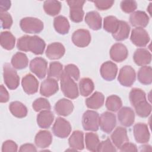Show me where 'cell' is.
Wrapping results in <instances>:
<instances>
[{"instance_id": "1", "label": "cell", "mask_w": 152, "mask_h": 152, "mask_svg": "<svg viewBox=\"0 0 152 152\" xmlns=\"http://www.w3.org/2000/svg\"><path fill=\"white\" fill-rule=\"evenodd\" d=\"M46 44L45 41L37 36H30L25 35L17 40V49L21 51H30L35 55H42L45 50Z\"/></svg>"}, {"instance_id": "2", "label": "cell", "mask_w": 152, "mask_h": 152, "mask_svg": "<svg viewBox=\"0 0 152 152\" xmlns=\"http://www.w3.org/2000/svg\"><path fill=\"white\" fill-rule=\"evenodd\" d=\"M60 80L61 90L65 97L71 99H74L78 97L77 84L71 77L64 71Z\"/></svg>"}, {"instance_id": "3", "label": "cell", "mask_w": 152, "mask_h": 152, "mask_svg": "<svg viewBox=\"0 0 152 152\" xmlns=\"http://www.w3.org/2000/svg\"><path fill=\"white\" fill-rule=\"evenodd\" d=\"M20 26L24 32L30 34L39 33L44 27L43 23L39 18L34 17L22 18L20 22Z\"/></svg>"}, {"instance_id": "4", "label": "cell", "mask_w": 152, "mask_h": 152, "mask_svg": "<svg viewBox=\"0 0 152 152\" xmlns=\"http://www.w3.org/2000/svg\"><path fill=\"white\" fill-rule=\"evenodd\" d=\"M4 83L10 90L16 89L20 84V77L17 71L10 64H5L3 66Z\"/></svg>"}, {"instance_id": "5", "label": "cell", "mask_w": 152, "mask_h": 152, "mask_svg": "<svg viewBox=\"0 0 152 152\" xmlns=\"http://www.w3.org/2000/svg\"><path fill=\"white\" fill-rule=\"evenodd\" d=\"M82 125L86 131H97L99 127V115L94 110L86 111L82 118Z\"/></svg>"}, {"instance_id": "6", "label": "cell", "mask_w": 152, "mask_h": 152, "mask_svg": "<svg viewBox=\"0 0 152 152\" xmlns=\"http://www.w3.org/2000/svg\"><path fill=\"white\" fill-rule=\"evenodd\" d=\"M69 7V18L74 23L82 21L84 15L83 7L85 1L70 0L66 1Z\"/></svg>"}, {"instance_id": "7", "label": "cell", "mask_w": 152, "mask_h": 152, "mask_svg": "<svg viewBox=\"0 0 152 152\" xmlns=\"http://www.w3.org/2000/svg\"><path fill=\"white\" fill-rule=\"evenodd\" d=\"M52 129L55 136L59 138H64L68 137L70 134L71 126L68 121L64 118L59 117L55 120Z\"/></svg>"}, {"instance_id": "8", "label": "cell", "mask_w": 152, "mask_h": 152, "mask_svg": "<svg viewBox=\"0 0 152 152\" xmlns=\"http://www.w3.org/2000/svg\"><path fill=\"white\" fill-rule=\"evenodd\" d=\"M135 78V71L132 67L129 65H125L121 68L118 80L122 86L131 87L134 83Z\"/></svg>"}, {"instance_id": "9", "label": "cell", "mask_w": 152, "mask_h": 152, "mask_svg": "<svg viewBox=\"0 0 152 152\" xmlns=\"http://www.w3.org/2000/svg\"><path fill=\"white\" fill-rule=\"evenodd\" d=\"M130 40L137 47H145L150 42V38L145 29L136 27L131 31Z\"/></svg>"}, {"instance_id": "10", "label": "cell", "mask_w": 152, "mask_h": 152, "mask_svg": "<svg viewBox=\"0 0 152 152\" xmlns=\"http://www.w3.org/2000/svg\"><path fill=\"white\" fill-rule=\"evenodd\" d=\"M116 124L115 114L109 112H104L99 117V125L101 130L107 134L110 133Z\"/></svg>"}, {"instance_id": "11", "label": "cell", "mask_w": 152, "mask_h": 152, "mask_svg": "<svg viewBox=\"0 0 152 152\" xmlns=\"http://www.w3.org/2000/svg\"><path fill=\"white\" fill-rule=\"evenodd\" d=\"M29 68L39 78L43 79L46 74L48 62L44 58L37 57L30 61Z\"/></svg>"}, {"instance_id": "12", "label": "cell", "mask_w": 152, "mask_h": 152, "mask_svg": "<svg viewBox=\"0 0 152 152\" xmlns=\"http://www.w3.org/2000/svg\"><path fill=\"white\" fill-rule=\"evenodd\" d=\"M72 41L75 46L79 48L86 47L91 42L90 33L87 30L78 29L73 33Z\"/></svg>"}, {"instance_id": "13", "label": "cell", "mask_w": 152, "mask_h": 152, "mask_svg": "<svg viewBox=\"0 0 152 152\" xmlns=\"http://www.w3.org/2000/svg\"><path fill=\"white\" fill-rule=\"evenodd\" d=\"M134 136L135 141L140 144L147 142L150 137L148 126L144 123L136 124L133 128Z\"/></svg>"}, {"instance_id": "14", "label": "cell", "mask_w": 152, "mask_h": 152, "mask_svg": "<svg viewBox=\"0 0 152 152\" xmlns=\"http://www.w3.org/2000/svg\"><path fill=\"white\" fill-rule=\"evenodd\" d=\"M109 53L110 58L113 61L121 62L126 59L128 55V51L124 44L116 43L112 45Z\"/></svg>"}, {"instance_id": "15", "label": "cell", "mask_w": 152, "mask_h": 152, "mask_svg": "<svg viewBox=\"0 0 152 152\" xmlns=\"http://www.w3.org/2000/svg\"><path fill=\"white\" fill-rule=\"evenodd\" d=\"M118 119L119 123L124 126H131L135 121V113L129 107H123L118 112Z\"/></svg>"}, {"instance_id": "16", "label": "cell", "mask_w": 152, "mask_h": 152, "mask_svg": "<svg viewBox=\"0 0 152 152\" xmlns=\"http://www.w3.org/2000/svg\"><path fill=\"white\" fill-rule=\"evenodd\" d=\"M59 90L58 81L55 79L48 78L40 86V93L45 97H50L55 94Z\"/></svg>"}, {"instance_id": "17", "label": "cell", "mask_w": 152, "mask_h": 152, "mask_svg": "<svg viewBox=\"0 0 152 152\" xmlns=\"http://www.w3.org/2000/svg\"><path fill=\"white\" fill-rule=\"evenodd\" d=\"M117 72V65L111 61H106L103 63L100 69L102 77L106 81H112L114 80L116 76Z\"/></svg>"}, {"instance_id": "18", "label": "cell", "mask_w": 152, "mask_h": 152, "mask_svg": "<svg viewBox=\"0 0 152 152\" xmlns=\"http://www.w3.org/2000/svg\"><path fill=\"white\" fill-rule=\"evenodd\" d=\"M21 85L25 93L33 94L37 93L38 90L39 81L33 75L28 74L22 78Z\"/></svg>"}, {"instance_id": "19", "label": "cell", "mask_w": 152, "mask_h": 152, "mask_svg": "<svg viewBox=\"0 0 152 152\" xmlns=\"http://www.w3.org/2000/svg\"><path fill=\"white\" fill-rule=\"evenodd\" d=\"M65 52V49L62 43L54 42L48 46L45 53L49 59H58L64 55Z\"/></svg>"}, {"instance_id": "20", "label": "cell", "mask_w": 152, "mask_h": 152, "mask_svg": "<svg viewBox=\"0 0 152 152\" xmlns=\"http://www.w3.org/2000/svg\"><path fill=\"white\" fill-rule=\"evenodd\" d=\"M110 138L113 144L119 149L129 141L126 129L121 126H118L114 130L110 135Z\"/></svg>"}, {"instance_id": "21", "label": "cell", "mask_w": 152, "mask_h": 152, "mask_svg": "<svg viewBox=\"0 0 152 152\" xmlns=\"http://www.w3.org/2000/svg\"><path fill=\"white\" fill-rule=\"evenodd\" d=\"M129 22L134 27L144 28L148 25L149 17L144 11H137L130 15Z\"/></svg>"}, {"instance_id": "22", "label": "cell", "mask_w": 152, "mask_h": 152, "mask_svg": "<svg viewBox=\"0 0 152 152\" xmlns=\"http://www.w3.org/2000/svg\"><path fill=\"white\" fill-rule=\"evenodd\" d=\"M54 109L58 115L66 116L72 112L74 104L71 100L64 98L59 100L55 103Z\"/></svg>"}, {"instance_id": "23", "label": "cell", "mask_w": 152, "mask_h": 152, "mask_svg": "<svg viewBox=\"0 0 152 152\" xmlns=\"http://www.w3.org/2000/svg\"><path fill=\"white\" fill-rule=\"evenodd\" d=\"M134 62L139 66H146L151 61V53L145 48L137 49L133 55Z\"/></svg>"}, {"instance_id": "24", "label": "cell", "mask_w": 152, "mask_h": 152, "mask_svg": "<svg viewBox=\"0 0 152 152\" xmlns=\"http://www.w3.org/2000/svg\"><path fill=\"white\" fill-rule=\"evenodd\" d=\"M52 141V136L49 131L41 130L35 136L34 142L36 146L40 148L48 147Z\"/></svg>"}, {"instance_id": "25", "label": "cell", "mask_w": 152, "mask_h": 152, "mask_svg": "<svg viewBox=\"0 0 152 152\" xmlns=\"http://www.w3.org/2000/svg\"><path fill=\"white\" fill-rule=\"evenodd\" d=\"M54 119V115L50 110H43L37 115V123L42 128H48Z\"/></svg>"}, {"instance_id": "26", "label": "cell", "mask_w": 152, "mask_h": 152, "mask_svg": "<svg viewBox=\"0 0 152 152\" xmlns=\"http://www.w3.org/2000/svg\"><path fill=\"white\" fill-rule=\"evenodd\" d=\"M70 148L75 150H82L84 148V134L81 131H74L68 140Z\"/></svg>"}, {"instance_id": "27", "label": "cell", "mask_w": 152, "mask_h": 152, "mask_svg": "<svg viewBox=\"0 0 152 152\" xmlns=\"http://www.w3.org/2000/svg\"><path fill=\"white\" fill-rule=\"evenodd\" d=\"M85 21L88 27L93 30H100L102 27V17L96 11L87 12L85 17Z\"/></svg>"}, {"instance_id": "28", "label": "cell", "mask_w": 152, "mask_h": 152, "mask_svg": "<svg viewBox=\"0 0 152 152\" xmlns=\"http://www.w3.org/2000/svg\"><path fill=\"white\" fill-rule=\"evenodd\" d=\"M104 101V95L100 92L96 91L86 100V104L89 109H97L103 106Z\"/></svg>"}, {"instance_id": "29", "label": "cell", "mask_w": 152, "mask_h": 152, "mask_svg": "<svg viewBox=\"0 0 152 152\" xmlns=\"http://www.w3.org/2000/svg\"><path fill=\"white\" fill-rule=\"evenodd\" d=\"M53 26L56 31L61 34H67L70 27L67 18L62 15L57 16L54 18Z\"/></svg>"}, {"instance_id": "30", "label": "cell", "mask_w": 152, "mask_h": 152, "mask_svg": "<svg viewBox=\"0 0 152 152\" xmlns=\"http://www.w3.org/2000/svg\"><path fill=\"white\" fill-rule=\"evenodd\" d=\"M130 27L125 21L119 20V24L117 31L112 34V36L117 41H122L126 39L129 34Z\"/></svg>"}, {"instance_id": "31", "label": "cell", "mask_w": 152, "mask_h": 152, "mask_svg": "<svg viewBox=\"0 0 152 152\" xmlns=\"http://www.w3.org/2000/svg\"><path fill=\"white\" fill-rule=\"evenodd\" d=\"M11 62L14 68L17 69H22L27 66L28 60L25 53L22 52H17L12 56Z\"/></svg>"}, {"instance_id": "32", "label": "cell", "mask_w": 152, "mask_h": 152, "mask_svg": "<svg viewBox=\"0 0 152 152\" xmlns=\"http://www.w3.org/2000/svg\"><path fill=\"white\" fill-rule=\"evenodd\" d=\"M9 109L13 116L18 118H23L27 115V109L22 103L15 101L12 102L9 106Z\"/></svg>"}, {"instance_id": "33", "label": "cell", "mask_w": 152, "mask_h": 152, "mask_svg": "<svg viewBox=\"0 0 152 152\" xmlns=\"http://www.w3.org/2000/svg\"><path fill=\"white\" fill-rule=\"evenodd\" d=\"M86 147L88 151H98L99 146L100 144V140L99 136L93 132H87L85 135Z\"/></svg>"}, {"instance_id": "34", "label": "cell", "mask_w": 152, "mask_h": 152, "mask_svg": "<svg viewBox=\"0 0 152 152\" xmlns=\"http://www.w3.org/2000/svg\"><path fill=\"white\" fill-rule=\"evenodd\" d=\"M137 78L142 84L148 85L152 83V69L150 66H143L138 72Z\"/></svg>"}, {"instance_id": "35", "label": "cell", "mask_w": 152, "mask_h": 152, "mask_svg": "<svg viewBox=\"0 0 152 152\" xmlns=\"http://www.w3.org/2000/svg\"><path fill=\"white\" fill-rule=\"evenodd\" d=\"M43 9L48 15L55 16L60 12L61 10V3L58 1H45L43 3Z\"/></svg>"}, {"instance_id": "36", "label": "cell", "mask_w": 152, "mask_h": 152, "mask_svg": "<svg viewBox=\"0 0 152 152\" xmlns=\"http://www.w3.org/2000/svg\"><path fill=\"white\" fill-rule=\"evenodd\" d=\"M15 38L10 31H2L0 36L1 46L6 50H11L14 48Z\"/></svg>"}, {"instance_id": "37", "label": "cell", "mask_w": 152, "mask_h": 152, "mask_svg": "<svg viewBox=\"0 0 152 152\" xmlns=\"http://www.w3.org/2000/svg\"><path fill=\"white\" fill-rule=\"evenodd\" d=\"M79 88L81 96L84 97L88 96L94 90V83L89 78H83L79 81Z\"/></svg>"}, {"instance_id": "38", "label": "cell", "mask_w": 152, "mask_h": 152, "mask_svg": "<svg viewBox=\"0 0 152 152\" xmlns=\"http://www.w3.org/2000/svg\"><path fill=\"white\" fill-rule=\"evenodd\" d=\"M129 98L131 105L134 107L137 104L146 100V94L142 90L134 88L129 93Z\"/></svg>"}, {"instance_id": "39", "label": "cell", "mask_w": 152, "mask_h": 152, "mask_svg": "<svg viewBox=\"0 0 152 152\" xmlns=\"http://www.w3.org/2000/svg\"><path fill=\"white\" fill-rule=\"evenodd\" d=\"M62 65L59 62H52L48 71V77L58 80L63 73Z\"/></svg>"}, {"instance_id": "40", "label": "cell", "mask_w": 152, "mask_h": 152, "mask_svg": "<svg viewBox=\"0 0 152 152\" xmlns=\"http://www.w3.org/2000/svg\"><path fill=\"white\" fill-rule=\"evenodd\" d=\"M119 24V20L114 16L110 15L104 18L103 28L106 31L112 33V34L117 31Z\"/></svg>"}, {"instance_id": "41", "label": "cell", "mask_w": 152, "mask_h": 152, "mask_svg": "<svg viewBox=\"0 0 152 152\" xmlns=\"http://www.w3.org/2000/svg\"><path fill=\"white\" fill-rule=\"evenodd\" d=\"M105 105L107 109L109 110L112 112H117L121 108L122 102L121 99L119 96L116 95H111L107 97Z\"/></svg>"}, {"instance_id": "42", "label": "cell", "mask_w": 152, "mask_h": 152, "mask_svg": "<svg viewBox=\"0 0 152 152\" xmlns=\"http://www.w3.org/2000/svg\"><path fill=\"white\" fill-rule=\"evenodd\" d=\"M134 107L137 115L141 118H147L151 112V106L147 100L137 104Z\"/></svg>"}, {"instance_id": "43", "label": "cell", "mask_w": 152, "mask_h": 152, "mask_svg": "<svg viewBox=\"0 0 152 152\" xmlns=\"http://www.w3.org/2000/svg\"><path fill=\"white\" fill-rule=\"evenodd\" d=\"M32 107L36 112H39L44 109L50 110L51 108L49 102L46 99L43 97L36 99L33 103Z\"/></svg>"}, {"instance_id": "44", "label": "cell", "mask_w": 152, "mask_h": 152, "mask_svg": "<svg viewBox=\"0 0 152 152\" xmlns=\"http://www.w3.org/2000/svg\"><path fill=\"white\" fill-rule=\"evenodd\" d=\"M64 71L75 81H78L79 80L80 70L76 65L74 64H68L65 66Z\"/></svg>"}, {"instance_id": "45", "label": "cell", "mask_w": 152, "mask_h": 152, "mask_svg": "<svg viewBox=\"0 0 152 152\" xmlns=\"http://www.w3.org/2000/svg\"><path fill=\"white\" fill-rule=\"evenodd\" d=\"M137 8V4L136 1L131 0L122 1L121 2V10L126 13L133 12Z\"/></svg>"}, {"instance_id": "46", "label": "cell", "mask_w": 152, "mask_h": 152, "mask_svg": "<svg viewBox=\"0 0 152 152\" xmlns=\"http://www.w3.org/2000/svg\"><path fill=\"white\" fill-rule=\"evenodd\" d=\"M1 26L4 29L10 28L12 24V18L10 14L7 12H0Z\"/></svg>"}, {"instance_id": "47", "label": "cell", "mask_w": 152, "mask_h": 152, "mask_svg": "<svg viewBox=\"0 0 152 152\" xmlns=\"http://www.w3.org/2000/svg\"><path fill=\"white\" fill-rule=\"evenodd\" d=\"M98 151L115 152L116 151V149L110 140L109 138H107L104 141H103L100 142Z\"/></svg>"}, {"instance_id": "48", "label": "cell", "mask_w": 152, "mask_h": 152, "mask_svg": "<svg viewBox=\"0 0 152 152\" xmlns=\"http://www.w3.org/2000/svg\"><path fill=\"white\" fill-rule=\"evenodd\" d=\"M18 146L17 144L12 140H7L2 144V152H15L17 151Z\"/></svg>"}, {"instance_id": "49", "label": "cell", "mask_w": 152, "mask_h": 152, "mask_svg": "<svg viewBox=\"0 0 152 152\" xmlns=\"http://www.w3.org/2000/svg\"><path fill=\"white\" fill-rule=\"evenodd\" d=\"M93 2L98 10L103 11L110 8L114 4V1H94Z\"/></svg>"}, {"instance_id": "50", "label": "cell", "mask_w": 152, "mask_h": 152, "mask_svg": "<svg viewBox=\"0 0 152 152\" xmlns=\"http://www.w3.org/2000/svg\"><path fill=\"white\" fill-rule=\"evenodd\" d=\"M119 150L121 151H126V152L137 151L138 149L137 148V146L134 144L127 142L121 147V148H119Z\"/></svg>"}, {"instance_id": "51", "label": "cell", "mask_w": 152, "mask_h": 152, "mask_svg": "<svg viewBox=\"0 0 152 152\" xmlns=\"http://www.w3.org/2000/svg\"><path fill=\"white\" fill-rule=\"evenodd\" d=\"M10 96L8 91L3 85L0 87V102L1 103H6L9 100Z\"/></svg>"}, {"instance_id": "52", "label": "cell", "mask_w": 152, "mask_h": 152, "mask_svg": "<svg viewBox=\"0 0 152 152\" xmlns=\"http://www.w3.org/2000/svg\"><path fill=\"white\" fill-rule=\"evenodd\" d=\"M20 151H37L35 146L32 144H23L19 150Z\"/></svg>"}, {"instance_id": "53", "label": "cell", "mask_w": 152, "mask_h": 152, "mask_svg": "<svg viewBox=\"0 0 152 152\" xmlns=\"http://www.w3.org/2000/svg\"><path fill=\"white\" fill-rule=\"evenodd\" d=\"M1 11L0 12H7V10L11 7L10 1H0Z\"/></svg>"}, {"instance_id": "54", "label": "cell", "mask_w": 152, "mask_h": 152, "mask_svg": "<svg viewBox=\"0 0 152 152\" xmlns=\"http://www.w3.org/2000/svg\"><path fill=\"white\" fill-rule=\"evenodd\" d=\"M151 146L149 145H144L140 147V151H151Z\"/></svg>"}, {"instance_id": "55", "label": "cell", "mask_w": 152, "mask_h": 152, "mask_svg": "<svg viewBox=\"0 0 152 152\" xmlns=\"http://www.w3.org/2000/svg\"><path fill=\"white\" fill-rule=\"evenodd\" d=\"M151 3H150V5H149V6H148V7L147 8V10L148 11L149 14H150V15H151V12H150V10H150V9H151V8H150V7H151Z\"/></svg>"}]
</instances>
